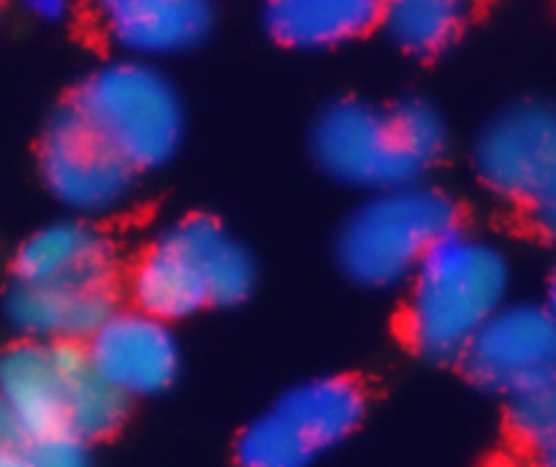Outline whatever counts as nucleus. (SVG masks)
Returning <instances> with one entry per match:
<instances>
[{
    "label": "nucleus",
    "mask_w": 556,
    "mask_h": 467,
    "mask_svg": "<svg viewBox=\"0 0 556 467\" xmlns=\"http://www.w3.org/2000/svg\"><path fill=\"white\" fill-rule=\"evenodd\" d=\"M445 123L429 103L402 101L372 106L340 101L326 109L313 130V152L329 177L364 190L416 185L443 155Z\"/></svg>",
    "instance_id": "obj_1"
},
{
    "label": "nucleus",
    "mask_w": 556,
    "mask_h": 467,
    "mask_svg": "<svg viewBox=\"0 0 556 467\" xmlns=\"http://www.w3.org/2000/svg\"><path fill=\"white\" fill-rule=\"evenodd\" d=\"M405 326L429 358H456L505 304L510 264L497 244L454 228L413 272Z\"/></svg>",
    "instance_id": "obj_2"
},
{
    "label": "nucleus",
    "mask_w": 556,
    "mask_h": 467,
    "mask_svg": "<svg viewBox=\"0 0 556 467\" xmlns=\"http://www.w3.org/2000/svg\"><path fill=\"white\" fill-rule=\"evenodd\" d=\"M253 282V255L217 220L190 215L157 234L136 264L130 291L136 310L172 324L242 302Z\"/></svg>",
    "instance_id": "obj_3"
},
{
    "label": "nucleus",
    "mask_w": 556,
    "mask_h": 467,
    "mask_svg": "<svg viewBox=\"0 0 556 467\" xmlns=\"http://www.w3.org/2000/svg\"><path fill=\"white\" fill-rule=\"evenodd\" d=\"M68 109L134 172L172 161L185 134L177 87L141 60L103 63L76 87Z\"/></svg>",
    "instance_id": "obj_4"
},
{
    "label": "nucleus",
    "mask_w": 556,
    "mask_h": 467,
    "mask_svg": "<svg viewBox=\"0 0 556 467\" xmlns=\"http://www.w3.org/2000/svg\"><path fill=\"white\" fill-rule=\"evenodd\" d=\"M456 228V206L427 185L380 190L353 210L337 237L345 275L367 288L410 280L424 255Z\"/></svg>",
    "instance_id": "obj_5"
},
{
    "label": "nucleus",
    "mask_w": 556,
    "mask_h": 467,
    "mask_svg": "<svg viewBox=\"0 0 556 467\" xmlns=\"http://www.w3.org/2000/svg\"><path fill=\"white\" fill-rule=\"evenodd\" d=\"M364 411L367 400L353 380H304L244 427L237 440L239 467H309L356 432Z\"/></svg>",
    "instance_id": "obj_6"
},
{
    "label": "nucleus",
    "mask_w": 556,
    "mask_h": 467,
    "mask_svg": "<svg viewBox=\"0 0 556 467\" xmlns=\"http://www.w3.org/2000/svg\"><path fill=\"white\" fill-rule=\"evenodd\" d=\"M476 168L486 188L527 206L543 228L556 212V117L546 103H516L483 128Z\"/></svg>",
    "instance_id": "obj_7"
},
{
    "label": "nucleus",
    "mask_w": 556,
    "mask_h": 467,
    "mask_svg": "<svg viewBox=\"0 0 556 467\" xmlns=\"http://www.w3.org/2000/svg\"><path fill=\"white\" fill-rule=\"evenodd\" d=\"M467 375L483 389L519 394L554 383L556 324L538 302H505L462 353Z\"/></svg>",
    "instance_id": "obj_8"
},
{
    "label": "nucleus",
    "mask_w": 556,
    "mask_h": 467,
    "mask_svg": "<svg viewBox=\"0 0 556 467\" xmlns=\"http://www.w3.org/2000/svg\"><path fill=\"white\" fill-rule=\"evenodd\" d=\"M38 163L49 193L79 215L112 212L134 188V168L71 109H63L43 130Z\"/></svg>",
    "instance_id": "obj_9"
},
{
    "label": "nucleus",
    "mask_w": 556,
    "mask_h": 467,
    "mask_svg": "<svg viewBox=\"0 0 556 467\" xmlns=\"http://www.w3.org/2000/svg\"><path fill=\"white\" fill-rule=\"evenodd\" d=\"M92 367L128 396L161 394L179 373V342L172 326L141 310H114L85 345Z\"/></svg>",
    "instance_id": "obj_10"
},
{
    "label": "nucleus",
    "mask_w": 556,
    "mask_h": 467,
    "mask_svg": "<svg viewBox=\"0 0 556 467\" xmlns=\"http://www.w3.org/2000/svg\"><path fill=\"white\" fill-rule=\"evenodd\" d=\"M114 248L98 228L79 220H58L38 228L14 255L22 286L112 288Z\"/></svg>",
    "instance_id": "obj_11"
},
{
    "label": "nucleus",
    "mask_w": 556,
    "mask_h": 467,
    "mask_svg": "<svg viewBox=\"0 0 556 467\" xmlns=\"http://www.w3.org/2000/svg\"><path fill=\"white\" fill-rule=\"evenodd\" d=\"M103 30L130 60L168 58L204 41L212 9L201 0H112L101 9Z\"/></svg>",
    "instance_id": "obj_12"
},
{
    "label": "nucleus",
    "mask_w": 556,
    "mask_h": 467,
    "mask_svg": "<svg viewBox=\"0 0 556 467\" xmlns=\"http://www.w3.org/2000/svg\"><path fill=\"white\" fill-rule=\"evenodd\" d=\"M114 313L112 288L22 286L5 299V315L25 340L47 345H79Z\"/></svg>",
    "instance_id": "obj_13"
},
{
    "label": "nucleus",
    "mask_w": 556,
    "mask_h": 467,
    "mask_svg": "<svg viewBox=\"0 0 556 467\" xmlns=\"http://www.w3.org/2000/svg\"><path fill=\"white\" fill-rule=\"evenodd\" d=\"M0 400L20 440L65 432L52 345L22 340L0 353Z\"/></svg>",
    "instance_id": "obj_14"
},
{
    "label": "nucleus",
    "mask_w": 556,
    "mask_h": 467,
    "mask_svg": "<svg viewBox=\"0 0 556 467\" xmlns=\"http://www.w3.org/2000/svg\"><path fill=\"white\" fill-rule=\"evenodd\" d=\"M380 20L369 0H275L264 25L277 43L291 49H329L367 33Z\"/></svg>",
    "instance_id": "obj_15"
},
{
    "label": "nucleus",
    "mask_w": 556,
    "mask_h": 467,
    "mask_svg": "<svg viewBox=\"0 0 556 467\" xmlns=\"http://www.w3.org/2000/svg\"><path fill=\"white\" fill-rule=\"evenodd\" d=\"M63 405V429L81 443L103 438L123 424L128 400L101 378L85 345H52Z\"/></svg>",
    "instance_id": "obj_16"
},
{
    "label": "nucleus",
    "mask_w": 556,
    "mask_h": 467,
    "mask_svg": "<svg viewBox=\"0 0 556 467\" xmlns=\"http://www.w3.org/2000/svg\"><path fill=\"white\" fill-rule=\"evenodd\" d=\"M391 41L410 54H438L459 36L465 5L454 0H396L380 9Z\"/></svg>",
    "instance_id": "obj_17"
},
{
    "label": "nucleus",
    "mask_w": 556,
    "mask_h": 467,
    "mask_svg": "<svg viewBox=\"0 0 556 467\" xmlns=\"http://www.w3.org/2000/svg\"><path fill=\"white\" fill-rule=\"evenodd\" d=\"M510 429L516 440L554 467L556 445V391L554 383L535 386L510 396Z\"/></svg>",
    "instance_id": "obj_18"
},
{
    "label": "nucleus",
    "mask_w": 556,
    "mask_h": 467,
    "mask_svg": "<svg viewBox=\"0 0 556 467\" xmlns=\"http://www.w3.org/2000/svg\"><path fill=\"white\" fill-rule=\"evenodd\" d=\"M36 467H87V451L79 438L68 432L49 434L25 445Z\"/></svg>",
    "instance_id": "obj_19"
},
{
    "label": "nucleus",
    "mask_w": 556,
    "mask_h": 467,
    "mask_svg": "<svg viewBox=\"0 0 556 467\" xmlns=\"http://www.w3.org/2000/svg\"><path fill=\"white\" fill-rule=\"evenodd\" d=\"M27 9L43 22H60L68 14V5H65L63 0H36V3H30Z\"/></svg>",
    "instance_id": "obj_20"
},
{
    "label": "nucleus",
    "mask_w": 556,
    "mask_h": 467,
    "mask_svg": "<svg viewBox=\"0 0 556 467\" xmlns=\"http://www.w3.org/2000/svg\"><path fill=\"white\" fill-rule=\"evenodd\" d=\"M0 467H36V465H33L25 445L11 443V445H0Z\"/></svg>",
    "instance_id": "obj_21"
},
{
    "label": "nucleus",
    "mask_w": 556,
    "mask_h": 467,
    "mask_svg": "<svg viewBox=\"0 0 556 467\" xmlns=\"http://www.w3.org/2000/svg\"><path fill=\"white\" fill-rule=\"evenodd\" d=\"M11 443H20V438H16V429L14 424H11L9 411H5L3 400H0V445H11Z\"/></svg>",
    "instance_id": "obj_22"
}]
</instances>
